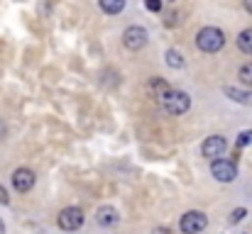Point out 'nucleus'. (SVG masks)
I'll list each match as a JSON object with an SVG mask.
<instances>
[{
	"label": "nucleus",
	"instance_id": "obj_1",
	"mask_svg": "<svg viewBox=\"0 0 252 234\" xmlns=\"http://www.w3.org/2000/svg\"><path fill=\"white\" fill-rule=\"evenodd\" d=\"M196 47H198L201 52H206V54L220 52V49L225 47V34H223V29H218V27H203V29L196 34Z\"/></svg>",
	"mask_w": 252,
	"mask_h": 234
},
{
	"label": "nucleus",
	"instance_id": "obj_2",
	"mask_svg": "<svg viewBox=\"0 0 252 234\" xmlns=\"http://www.w3.org/2000/svg\"><path fill=\"white\" fill-rule=\"evenodd\" d=\"M159 105L167 110L169 115H184L189 107H191V98H189V93H184V90H169L167 95L159 100Z\"/></svg>",
	"mask_w": 252,
	"mask_h": 234
},
{
	"label": "nucleus",
	"instance_id": "obj_3",
	"mask_svg": "<svg viewBox=\"0 0 252 234\" xmlns=\"http://www.w3.org/2000/svg\"><path fill=\"white\" fill-rule=\"evenodd\" d=\"M206 227H208V217L198 210H189L179 222V230L184 234H201Z\"/></svg>",
	"mask_w": 252,
	"mask_h": 234
},
{
	"label": "nucleus",
	"instance_id": "obj_4",
	"mask_svg": "<svg viewBox=\"0 0 252 234\" xmlns=\"http://www.w3.org/2000/svg\"><path fill=\"white\" fill-rule=\"evenodd\" d=\"M211 173H213V178L220 181V183H233L235 176H238V166H235V161L216 158V161H211Z\"/></svg>",
	"mask_w": 252,
	"mask_h": 234
},
{
	"label": "nucleus",
	"instance_id": "obj_5",
	"mask_svg": "<svg viewBox=\"0 0 252 234\" xmlns=\"http://www.w3.org/2000/svg\"><path fill=\"white\" fill-rule=\"evenodd\" d=\"M57 225L64 232H76L84 225V210H79V208H64L59 212V217H57Z\"/></svg>",
	"mask_w": 252,
	"mask_h": 234
},
{
	"label": "nucleus",
	"instance_id": "obj_6",
	"mask_svg": "<svg viewBox=\"0 0 252 234\" xmlns=\"http://www.w3.org/2000/svg\"><path fill=\"white\" fill-rule=\"evenodd\" d=\"M123 44L130 52H140L147 44V29L145 27H127L123 34Z\"/></svg>",
	"mask_w": 252,
	"mask_h": 234
},
{
	"label": "nucleus",
	"instance_id": "obj_7",
	"mask_svg": "<svg viewBox=\"0 0 252 234\" xmlns=\"http://www.w3.org/2000/svg\"><path fill=\"white\" fill-rule=\"evenodd\" d=\"M225 149H228V142H225V137H220V134H213V137H208V139L201 144L203 156H206V158H211V161L220 158V156L225 154Z\"/></svg>",
	"mask_w": 252,
	"mask_h": 234
},
{
	"label": "nucleus",
	"instance_id": "obj_8",
	"mask_svg": "<svg viewBox=\"0 0 252 234\" xmlns=\"http://www.w3.org/2000/svg\"><path fill=\"white\" fill-rule=\"evenodd\" d=\"M34 181H37V176H34V171L32 168H17L15 173H12V185H15V190L17 193H27V190H32L34 188Z\"/></svg>",
	"mask_w": 252,
	"mask_h": 234
},
{
	"label": "nucleus",
	"instance_id": "obj_9",
	"mask_svg": "<svg viewBox=\"0 0 252 234\" xmlns=\"http://www.w3.org/2000/svg\"><path fill=\"white\" fill-rule=\"evenodd\" d=\"M118 220H120V215H118V210L110 208V205H103V208H98V212H95V222H98L100 227H113V225H118Z\"/></svg>",
	"mask_w": 252,
	"mask_h": 234
},
{
	"label": "nucleus",
	"instance_id": "obj_10",
	"mask_svg": "<svg viewBox=\"0 0 252 234\" xmlns=\"http://www.w3.org/2000/svg\"><path fill=\"white\" fill-rule=\"evenodd\" d=\"M169 90H171V85H169L164 78H150V83H147V93H150V98H155L157 103L167 95Z\"/></svg>",
	"mask_w": 252,
	"mask_h": 234
},
{
	"label": "nucleus",
	"instance_id": "obj_11",
	"mask_svg": "<svg viewBox=\"0 0 252 234\" xmlns=\"http://www.w3.org/2000/svg\"><path fill=\"white\" fill-rule=\"evenodd\" d=\"M225 95L230 98V100H235V103H243V105H252V93L248 90H238V88H225Z\"/></svg>",
	"mask_w": 252,
	"mask_h": 234
},
{
	"label": "nucleus",
	"instance_id": "obj_12",
	"mask_svg": "<svg viewBox=\"0 0 252 234\" xmlns=\"http://www.w3.org/2000/svg\"><path fill=\"white\" fill-rule=\"evenodd\" d=\"M98 5H100L103 12H108V15H118V12H123L125 0H98Z\"/></svg>",
	"mask_w": 252,
	"mask_h": 234
},
{
	"label": "nucleus",
	"instance_id": "obj_13",
	"mask_svg": "<svg viewBox=\"0 0 252 234\" xmlns=\"http://www.w3.org/2000/svg\"><path fill=\"white\" fill-rule=\"evenodd\" d=\"M238 49L245 52V54H252V27L250 29H243L238 34Z\"/></svg>",
	"mask_w": 252,
	"mask_h": 234
},
{
	"label": "nucleus",
	"instance_id": "obj_14",
	"mask_svg": "<svg viewBox=\"0 0 252 234\" xmlns=\"http://www.w3.org/2000/svg\"><path fill=\"white\" fill-rule=\"evenodd\" d=\"M167 64L171 66V69H184V54L179 52V49H169L167 52Z\"/></svg>",
	"mask_w": 252,
	"mask_h": 234
},
{
	"label": "nucleus",
	"instance_id": "obj_15",
	"mask_svg": "<svg viewBox=\"0 0 252 234\" xmlns=\"http://www.w3.org/2000/svg\"><path fill=\"white\" fill-rule=\"evenodd\" d=\"M238 78H240V83H245V85H252V61H250V64H245V66L240 69Z\"/></svg>",
	"mask_w": 252,
	"mask_h": 234
},
{
	"label": "nucleus",
	"instance_id": "obj_16",
	"mask_svg": "<svg viewBox=\"0 0 252 234\" xmlns=\"http://www.w3.org/2000/svg\"><path fill=\"white\" fill-rule=\"evenodd\" d=\"M248 144H252V130L240 132V134H238V142H235V147H238V149H243V147H248Z\"/></svg>",
	"mask_w": 252,
	"mask_h": 234
},
{
	"label": "nucleus",
	"instance_id": "obj_17",
	"mask_svg": "<svg viewBox=\"0 0 252 234\" xmlns=\"http://www.w3.org/2000/svg\"><path fill=\"white\" fill-rule=\"evenodd\" d=\"M245 215H248V210H245V208H238V210H233V215H230V222L235 225V222L245 220Z\"/></svg>",
	"mask_w": 252,
	"mask_h": 234
},
{
	"label": "nucleus",
	"instance_id": "obj_18",
	"mask_svg": "<svg viewBox=\"0 0 252 234\" xmlns=\"http://www.w3.org/2000/svg\"><path fill=\"white\" fill-rule=\"evenodd\" d=\"M145 5H147L150 12H159L162 10V0H145Z\"/></svg>",
	"mask_w": 252,
	"mask_h": 234
},
{
	"label": "nucleus",
	"instance_id": "obj_19",
	"mask_svg": "<svg viewBox=\"0 0 252 234\" xmlns=\"http://www.w3.org/2000/svg\"><path fill=\"white\" fill-rule=\"evenodd\" d=\"M10 203V195H7V190L0 185V205H7Z\"/></svg>",
	"mask_w": 252,
	"mask_h": 234
},
{
	"label": "nucleus",
	"instance_id": "obj_20",
	"mask_svg": "<svg viewBox=\"0 0 252 234\" xmlns=\"http://www.w3.org/2000/svg\"><path fill=\"white\" fill-rule=\"evenodd\" d=\"M243 5H245V10L252 15V0H243Z\"/></svg>",
	"mask_w": 252,
	"mask_h": 234
},
{
	"label": "nucleus",
	"instance_id": "obj_21",
	"mask_svg": "<svg viewBox=\"0 0 252 234\" xmlns=\"http://www.w3.org/2000/svg\"><path fill=\"white\" fill-rule=\"evenodd\" d=\"M0 234H5V225H2V220H0Z\"/></svg>",
	"mask_w": 252,
	"mask_h": 234
}]
</instances>
